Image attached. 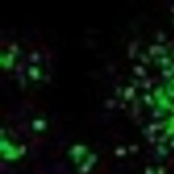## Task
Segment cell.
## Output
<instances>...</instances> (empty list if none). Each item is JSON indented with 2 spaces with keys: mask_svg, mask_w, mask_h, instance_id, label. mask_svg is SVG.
<instances>
[{
  "mask_svg": "<svg viewBox=\"0 0 174 174\" xmlns=\"http://www.w3.org/2000/svg\"><path fill=\"white\" fill-rule=\"evenodd\" d=\"M88 149L85 145H81V144H78V145L72 146L71 148L69 149V154L74 158V157H81L84 154L87 153Z\"/></svg>",
  "mask_w": 174,
  "mask_h": 174,
  "instance_id": "1",
  "label": "cell"
},
{
  "mask_svg": "<svg viewBox=\"0 0 174 174\" xmlns=\"http://www.w3.org/2000/svg\"><path fill=\"white\" fill-rule=\"evenodd\" d=\"M0 61L3 66L6 67H10L14 62V54L11 52H7V53H3L1 55V58H0Z\"/></svg>",
  "mask_w": 174,
  "mask_h": 174,
  "instance_id": "2",
  "label": "cell"
},
{
  "mask_svg": "<svg viewBox=\"0 0 174 174\" xmlns=\"http://www.w3.org/2000/svg\"><path fill=\"white\" fill-rule=\"evenodd\" d=\"M156 101H157V104H158L160 106V108L163 110H166V109L170 110L171 106H172V103L170 102L169 97H168L167 95H164V96L161 97L158 100H156Z\"/></svg>",
  "mask_w": 174,
  "mask_h": 174,
  "instance_id": "3",
  "label": "cell"
},
{
  "mask_svg": "<svg viewBox=\"0 0 174 174\" xmlns=\"http://www.w3.org/2000/svg\"><path fill=\"white\" fill-rule=\"evenodd\" d=\"M2 154H3L2 155L3 158L7 159V160H15L20 157V154H18V152H17V148H15V147L13 149H11V150L6 151Z\"/></svg>",
  "mask_w": 174,
  "mask_h": 174,
  "instance_id": "4",
  "label": "cell"
},
{
  "mask_svg": "<svg viewBox=\"0 0 174 174\" xmlns=\"http://www.w3.org/2000/svg\"><path fill=\"white\" fill-rule=\"evenodd\" d=\"M32 127L35 130H43L45 129L46 127V121L44 119H41V118L35 119V120H33L32 122Z\"/></svg>",
  "mask_w": 174,
  "mask_h": 174,
  "instance_id": "5",
  "label": "cell"
},
{
  "mask_svg": "<svg viewBox=\"0 0 174 174\" xmlns=\"http://www.w3.org/2000/svg\"><path fill=\"white\" fill-rule=\"evenodd\" d=\"M134 94H135V88L134 86H128L123 90V94L122 95H123L125 100H130L134 97Z\"/></svg>",
  "mask_w": 174,
  "mask_h": 174,
  "instance_id": "6",
  "label": "cell"
},
{
  "mask_svg": "<svg viewBox=\"0 0 174 174\" xmlns=\"http://www.w3.org/2000/svg\"><path fill=\"white\" fill-rule=\"evenodd\" d=\"M28 73L33 80H38V78H40V74H41L39 67L36 66V65H32V66H30L29 69H28Z\"/></svg>",
  "mask_w": 174,
  "mask_h": 174,
  "instance_id": "7",
  "label": "cell"
},
{
  "mask_svg": "<svg viewBox=\"0 0 174 174\" xmlns=\"http://www.w3.org/2000/svg\"><path fill=\"white\" fill-rule=\"evenodd\" d=\"M13 148H14V146H13L9 141L6 140L5 138H1V151H2V153L11 150V149H13Z\"/></svg>",
  "mask_w": 174,
  "mask_h": 174,
  "instance_id": "8",
  "label": "cell"
},
{
  "mask_svg": "<svg viewBox=\"0 0 174 174\" xmlns=\"http://www.w3.org/2000/svg\"><path fill=\"white\" fill-rule=\"evenodd\" d=\"M172 63L173 62H172V60H171V58L169 56L164 55V56L160 57V64H161L162 66H164V68H168V67H170Z\"/></svg>",
  "mask_w": 174,
  "mask_h": 174,
  "instance_id": "9",
  "label": "cell"
},
{
  "mask_svg": "<svg viewBox=\"0 0 174 174\" xmlns=\"http://www.w3.org/2000/svg\"><path fill=\"white\" fill-rule=\"evenodd\" d=\"M165 92L166 91H165V89L163 88V87H157V88H155L153 91V96L155 97V99L158 100L161 97L164 96Z\"/></svg>",
  "mask_w": 174,
  "mask_h": 174,
  "instance_id": "10",
  "label": "cell"
},
{
  "mask_svg": "<svg viewBox=\"0 0 174 174\" xmlns=\"http://www.w3.org/2000/svg\"><path fill=\"white\" fill-rule=\"evenodd\" d=\"M91 166L92 165L90 164V163L88 162H84V163H81V165L80 167H78V173L80 174H87V173H89V171L91 170Z\"/></svg>",
  "mask_w": 174,
  "mask_h": 174,
  "instance_id": "11",
  "label": "cell"
},
{
  "mask_svg": "<svg viewBox=\"0 0 174 174\" xmlns=\"http://www.w3.org/2000/svg\"><path fill=\"white\" fill-rule=\"evenodd\" d=\"M137 48H138V44L135 41H134V42H131L129 44V49H128V54H129V57L130 58H134V57L135 56V54H137Z\"/></svg>",
  "mask_w": 174,
  "mask_h": 174,
  "instance_id": "12",
  "label": "cell"
},
{
  "mask_svg": "<svg viewBox=\"0 0 174 174\" xmlns=\"http://www.w3.org/2000/svg\"><path fill=\"white\" fill-rule=\"evenodd\" d=\"M134 71L135 74L140 75V77H145L146 75V69H145V67L142 66V65H134Z\"/></svg>",
  "mask_w": 174,
  "mask_h": 174,
  "instance_id": "13",
  "label": "cell"
},
{
  "mask_svg": "<svg viewBox=\"0 0 174 174\" xmlns=\"http://www.w3.org/2000/svg\"><path fill=\"white\" fill-rule=\"evenodd\" d=\"M143 100L145 101L147 104L148 105H150V106H153V105H155V100H154V98H153V96L152 95H150V94H145L143 96Z\"/></svg>",
  "mask_w": 174,
  "mask_h": 174,
  "instance_id": "14",
  "label": "cell"
},
{
  "mask_svg": "<svg viewBox=\"0 0 174 174\" xmlns=\"http://www.w3.org/2000/svg\"><path fill=\"white\" fill-rule=\"evenodd\" d=\"M156 150L160 155H161V156H166V155L168 154V149L164 145H162V144H160V145L156 147Z\"/></svg>",
  "mask_w": 174,
  "mask_h": 174,
  "instance_id": "15",
  "label": "cell"
},
{
  "mask_svg": "<svg viewBox=\"0 0 174 174\" xmlns=\"http://www.w3.org/2000/svg\"><path fill=\"white\" fill-rule=\"evenodd\" d=\"M142 87L144 89H147V90H150L152 88V84H153V81H152L151 78H145V80L142 81Z\"/></svg>",
  "mask_w": 174,
  "mask_h": 174,
  "instance_id": "16",
  "label": "cell"
},
{
  "mask_svg": "<svg viewBox=\"0 0 174 174\" xmlns=\"http://www.w3.org/2000/svg\"><path fill=\"white\" fill-rule=\"evenodd\" d=\"M115 155L116 156H118V157H121V156H124V155L126 154V150H125V148L124 147H122V146H119L117 147V148L115 149Z\"/></svg>",
  "mask_w": 174,
  "mask_h": 174,
  "instance_id": "17",
  "label": "cell"
},
{
  "mask_svg": "<svg viewBox=\"0 0 174 174\" xmlns=\"http://www.w3.org/2000/svg\"><path fill=\"white\" fill-rule=\"evenodd\" d=\"M162 114H163V109H161L160 107H156L153 110V112H152V116L155 118H158V117H161Z\"/></svg>",
  "mask_w": 174,
  "mask_h": 174,
  "instance_id": "18",
  "label": "cell"
},
{
  "mask_svg": "<svg viewBox=\"0 0 174 174\" xmlns=\"http://www.w3.org/2000/svg\"><path fill=\"white\" fill-rule=\"evenodd\" d=\"M165 90H166V95L168 97H174V87L173 86L168 84L167 87L165 88Z\"/></svg>",
  "mask_w": 174,
  "mask_h": 174,
  "instance_id": "19",
  "label": "cell"
},
{
  "mask_svg": "<svg viewBox=\"0 0 174 174\" xmlns=\"http://www.w3.org/2000/svg\"><path fill=\"white\" fill-rule=\"evenodd\" d=\"M97 159H98L97 155L94 154V153H92V154L88 155V159H87V162L90 163V164L92 165V164H94V163L97 161Z\"/></svg>",
  "mask_w": 174,
  "mask_h": 174,
  "instance_id": "20",
  "label": "cell"
},
{
  "mask_svg": "<svg viewBox=\"0 0 174 174\" xmlns=\"http://www.w3.org/2000/svg\"><path fill=\"white\" fill-rule=\"evenodd\" d=\"M138 57H140V59L144 62V63H147V64L150 63L151 59H150V57L147 55V54H145V53H140V54H138Z\"/></svg>",
  "mask_w": 174,
  "mask_h": 174,
  "instance_id": "21",
  "label": "cell"
},
{
  "mask_svg": "<svg viewBox=\"0 0 174 174\" xmlns=\"http://www.w3.org/2000/svg\"><path fill=\"white\" fill-rule=\"evenodd\" d=\"M162 75L164 78H171L173 75V71L170 69V67L164 68V69H162Z\"/></svg>",
  "mask_w": 174,
  "mask_h": 174,
  "instance_id": "22",
  "label": "cell"
},
{
  "mask_svg": "<svg viewBox=\"0 0 174 174\" xmlns=\"http://www.w3.org/2000/svg\"><path fill=\"white\" fill-rule=\"evenodd\" d=\"M39 59H40V55H39V53L36 52V51L30 54V60L32 62H37V61H39Z\"/></svg>",
  "mask_w": 174,
  "mask_h": 174,
  "instance_id": "23",
  "label": "cell"
},
{
  "mask_svg": "<svg viewBox=\"0 0 174 174\" xmlns=\"http://www.w3.org/2000/svg\"><path fill=\"white\" fill-rule=\"evenodd\" d=\"M165 134H166L168 137L174 134V125H172V124H168V126L165 128Z\"/></svg>",
  "mask_w": 174,
  "mask_h": 174,
  "instance_id": "24",
  "label": "cell"
},
{
  "mask_svg": "<svg viewBox=\"0 0 174 174\" xmlns=\"http://www.w3.org/2000/svg\"><path fill=\"white\" fill-rule=\"evenodd\" d=\"M147 128H148V131H149V134H155V131L158 130V129H157V126H156V122H155V123H150Z\"/></svg>",
  "mask_w": 174,
  "mask_h": 174,
  "instance_id": "25",
  "label": "cell"
},
{
  "mask_svg": "<svg viewBox=\"0 0 174 174\" xmlns=\"http://www.w3.org/2000/svg\"><path fill=\"white\" fill-rule=\"evenodd\" d=\"M149 53L152 56H157V45H151L149 47Z\"/></svg>",
  "mask_w": 174,
  "mask_h": 174,
  "instance_id": "26",
  "label": "cell"
},
{
  "mask_svg": "<svg viewBox=\"0 0 174 174\" xmlns=\"http://www.w3.org/2000/svg\"><path fill=\"white\" fill-rule=\"evenodd\" d=\"M17 152L20 154V156H23V155L26 154L27 152V147L24 145H21L20 147H17Z\"/></svg>",
  "mask_w": 174,
  "mask_h": 174,
  "instance_id": "27",
  "label": "cell"
},
{
  "mask_svg": "<svg viewBox=\"0 0 174 174\" xmlns=\"http://www.w3.org/2000/svg\"><path fill=\"white\" fill-rule=\"evenodd\" d=\"M17 50H18V47H17V45L14 44V43L9 45V52L14 54V52H17Z\"/></svg>",
  "mask_w": 174,
  "mask_h": 174,
  "instance_id": "28",
  "label": "cell"
},
{
  "mask_svg": "<svg viewBox=\"0 0 174 174\" xmlns=\"http://www.w3.org/2000/svg\"><path fill=\"white\" fill-rule=\"evenodd\" d=\"M167 138H168V135L166 134H162V135H160L159 138H157V140H158V142L160 144H162V143H165L167 141Z\"/></svg>",
  "mask_w": 174,
  "mask_h": 174,
  "instance_id": "29",
  "label": "cell"
},
{
  "mask_svg": "<svg viewBox=\"0 0 174 174\" xmlns=\"http://www.w3.org/2000/svg\"><path fill=\"white\" fill-rule=\"evenodd\" d=\"M106 106H107L108 108H112L114 105L116 104V101L115 100H113V99H109V100H107V101H106Z\"/></svg>",
  "mask_w": 174,
  "mask_h": 174,
  "instance_id": "30",
  "label": "cell"
},
{
  "mask_svg": "<svg viewBox=\"0 0 174 174\" xmlns=\"http://www.w3.org/2000/svg\"><path fill=\"white\" fill-rule=\"evenodd\" d=\"M128 150H129V152H131V153H135V152L138 150V146L135 145V144L129 145V146H128Z\"/></svg>",
  "mask_w": 174,
  "mask_h": 174,
  "instance_id": "31",
  "label": "cell"
},
{
  "mask_svg": "<svg viewBox=\"0 0 174 174\" xmlns=\"http://www.w3.org/2000/svg\"><path fill=\"white\" fill-rule=\"evenodd\" d=\"M165 35L163 34L162 32H158L157 33V40L159 41V42H163V41H165Z\"/></svg>",
  "mask_w": 174,
  "mask_h": 174,
  "instance_id": "32",
  "label": "cell"
},
{
  "mask_svg": "<svg viewBox=\"0 0 174 174\" xmlns=\"http://www.w3.org/2000/svg\"><path fill=\"white\" fill-rule=\"evenodd\" d=\"M155 173H156V171H155L152 167H150V166L146 167V169H145V174H155Z\"/></svg>",
  "mask_w": 174,
  "mask_h": 174,
  "instance_id": "33",
  "label": "cell"
},
{
  "mask_svg": "<svg viewBox=\"0 0 174 174\" xmlns=\"http://www.w3.org/2000/svg\"><path fill=\"white\" fill-rule=\"evenodd\" d=\"M147 138H148V141H149L150 143H155V141L157 140V138L155 137V134H152L147 135Z\"/></svg>",
  "mask_w": 174,
  "mask_h": 174,
  "instance_id": "34",
  "label": "cell"
},
{
  "mask_svg": "<svg viewBox=\"0 0 174 174\" xmlns=\"http://www.w3.org/2000/svg\"><path fill=\"white\" fill-rule=\"evenodd\" d=\"M157 174H165V168L163 166H159L156 170Z\"/></svg>",
  "mask_w": 174,
  "mask_h": 174,
  "instance_id": "35",
  "label": "cell"
},
{
  "mask_svg": "<svg viewBox=\"0 0 174 174\" xmlns=\"http://www.w3.org/2000/svg\"><path fill=\"white\" fill-rule=\"evenodd\" d=\"M142 83V81H138V80H137V78H131V84H132V86L134 87H137V86H138L140 84Z\"/></svg>",
  "mask_w": 174,
  "mask_h": 174,
  "instance_id": "36",
  "label": "cell"
},
{
  "mask_svg": "<svg viewBox=\"0 0 174 174\" xmlns=\"http://www.w3.org/2000/svg\"><path fill=\"white\" fill-rule=\"evenodd\" d=\"M168 124H172V125H174V114L171 115L169 119H168Z\"/></svg>",
  "mask_w": 174,
  "mask_h": 174,
  "instance_id": "37",
  "label": "cell"
},
{
  "mask_svg": "<svg viewBox=\"0 0 174 174\" xmlns=\"http://www.w3.org/2000/svg\"><path fill=\"white\" fill-rule=\"evenodd\" d=\"M115 93H116V95H117V96H119V95H122V94H123V92H122V90H121L120 87H118V88L116 89Z\"/></svg>",
  "mask_w": 174,
  "mask_h": 174,
  "instance_id": "38",
  "label": "cell"
},
{
  "mask_svg": "<svg viewBox=\"0 0 174 174\" xmlns=\"http://www.w3.org/2000/svg\"><path fill=\"white\" fill-rule=\"evenodd\" d=\"M73 160L75 161V163H78H78L81 162V157H74Z\"/></svg>",
  "mask_w": 174,
  "mask_h": 174,
  "instance_id": "39",
  "label": "cell"
},
{
  "mask_svg": "<svg viewBox=\"0 0 174 174\" xmlns=\"http://www.w3.org/2000/svg\"><path fill=\"white\" fill-rule=\"evenodd\" d=\"M169 145H170V147L174 148V138H171V140L169 141Z\"/></svg>",
  "mask_w": 174,
  "mask_h": 174,
  "instance_id": "40",
  "label": "cell"
},
{
  "mask_svg": "<svg viewBox=\"0 0 174 174\" xmlns=\"http://www.w3.org/2000/svg\"><path fill=\"white\" fill-rule=\"evenodd\" d=\"M119 107H120L121 109H124V108H125V103H124V102H121L120 104H119Z\"/></svg>",
  "mask_w": 174,
  "mask_h": 174,
  "instance_id": "41",
  "label": "cell"
},
{
  "mask_svg": "<svg viewBox=\"0 0 174 174\" xmlns=\"http://www.w3.org/2000/svg\"><path fill=\"white\" fill-rule=\"evenodd\" d=\"M170 111L174 114V103H172V106H171V108H170Z\"/></svg>",
  "mask_w": 174,
  "mask_h": 174,
  "instance_id": "42",
  "label": "cell"
},
{
  "mask_svg": "<svg viewBox=\"0 0 174 174\" xmlns=\"http://www.w3.org/2000/svg\"><path fill=\"white\" fill-rule=\"evenodd\" d=\"M170 69L172 70V71H173V73H174V62H173L172 64H171V66H170Z\"/></svg>",
  "mask_w": 174,
  "mask_h": 174,
  "instance_id": "43",
  "label": "cell"
},
{
  "mask_svg": "<svg viewBox=\"0 0 174 174\" xmlns=\"http://www.w3.org/2000/svg\"><path fill=\"white\" fill-rule=\"evenodd\" d=\"M170 10H171V12H173V13H174V6L171 7V9H170Z\"/></svg>",
  "mask_w": 174,
  "mask_h": 174,
  "instance_id": "44",
  "label": "cell"
},
{
  "mask_svg": "<svg viewBox=\"0 0 174 174\" xmlns=\"http://www.w3.org/2000/svg\"><path fill=\"white\" fill-rule=\"evenodd\" d=\"M172 57H174V50L172 51Z\"/></svg>",
  "mask_w": 174,
  "mask_h": 174,
  "instance_id": "45",
  "label": "cell"
},
{
  "mask_svg": "<svg viewBox=\"0 0 174 174\" xmlns=\"http://www.w3.org/2000/svg\"><path fill=\"white\" fill-rule=\"evenodd\" d=\"M173 24H174V17H173Z\"/></svg>",
  "mask_w": 174,
  "mask_h": 174,
  "instance_id": "46",
  "label": "cell"
}]
</instances>
